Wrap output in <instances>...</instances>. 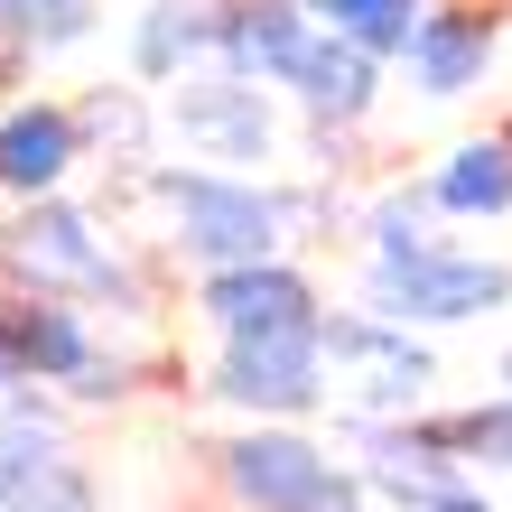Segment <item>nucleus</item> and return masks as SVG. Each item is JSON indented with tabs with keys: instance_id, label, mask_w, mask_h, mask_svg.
<instances>
[{
	"instance_id": "nucleus-5",
	"label": "nucleus",
	"mask_w": 512,
	"mask_h": 512,
	"mask_svg": "<svg viewBox=\"0 0 512 512\" xmlns=\"http://www.w3.org/2000/svg\"><path fill=\"white\" fill-rule=\"evenodd\" d=\"M354 298H364L373 317H391V326H466V317L512 308V261L429 243L410 261H364V289Z\"/></svg>"
},
{
	"instance_id": "nucleus-18",
	"label": "nucleus",
	"mask_w": 512,
	"mask_h": 512,
	"mask_svg": "<svg viewBox=\"0 0 512 512\" xmlns=\"http://www.w3.org/2000/svg\"><path fill=\"white\" fill-rule=\"evenodd\" d=\"M447 215H438V196H429V177L419 187H382L364 215H354V233L373 243V261H410V252H429V243H447L438 233Z\"/></svg>"
},
{
	"instance_id": "nucleus-24",
	"label": "nucleus",
	"mask_w": 512,
	"mask_h": 512,
	"mask_svg": "<svg viewBox=\"0 0 512 512\" xmlns=\"http://www.w3.org/2000/svg\"><path fill=\"white\" fill-rule=\"evenodd\" d=\"M19 382H28V364H19V345H10V326H0V401H10Z\"/></svg>"
},
{
	"instance_id": "nucleus-23",
	"label": "nucleus",
	"mask_w": 512,
	"mask_h": 512,
	"mask_svg": "<svg viewBox=\"0 0 512 512\" xmlns=\"http://www.w3.org/2000/svg\"><path fill=\"white\" fill-rule=\"evenodd\" d=\"M131 391H140V364H131V354H112V345H103L94 364H84V373L66 382V401H75V410H122Z\"/></svg>"
},
{
	"instance_id": "nucleus-27",
	"label": "nucleus",
	"mask_w": 512,
	"mask_h": 512,
	"mask_svg": "<svg viewBox=\"0 0 512 512\" xmlns=\"http://www.w3.org/2000/svg\"><path fill=\"white\" fill-rule=\"evenodd\" d=\"M345 512H382V503H345Z\"/></svg>"
},
{
	"instance_id": "nucleus-16",
	"label": "nucleus",
	"mask_w": 512,
	"mask_h": 512,
	"mask_svg": "<svg viewBox=\"0 0 512 512\" xmlns=\"http://www.w3.org/2000/svg\"><path fill=\"white\" fill-rule=\"evenodd\" d=\"M429 196L447 224H494L512 215V131H475L429 168Z\"/></svg>"
},
{
	"instance_id": "nucleus-14",
	"label": "nucleus",
	"mask_w": 512,
	"mask_h": 512,
	"mask_svg": "<svg viewBox=\"0 0 512 512\" xmlns=\"http://www.w3.org/2000/svg\"><path fill=\"white\" fill-rule=\"evenodd\" d=\"M122 56H131L140 84H159V94L187 84L196 66H215V0H140Z\"/></svg>"
},
{
	"instance_id": "nucleus-26",
	"label": "nucleus",
	"mask_w": 512,
	"mask_h": 512,
	"mask_svg": "<svg viewBox=\"0 0 512 512\" xmlns=\"http://www.w3.org/2000/svg\"><path fill=\"white\" fill-rule=\"evenodd\" d=\"M494 382H503V391H512V345H503V364H494Z\"/></svg>"
},
{
	"instance_id": "nucleus-8",
	"label": "nucleus",
	"mask_w": 512,
	"mask_h": 512,
	"mask_svg": "<svg viewBox=\"0 0 512 512\" xmlns=\"http://www.w3.org/2000/svg\"><path fill=\"white\" fill-rule=\"evenodd\" d=\"M196 317L215 336H298V326L326 317V289H317L308 261L261 252V261H233V270H196Z\"/></svg>"
},
{
	"instance_id": "nucleus-10",
	"label": "nucleus",
	"mask_w": 512,
	"mask_h": 512,
	"mask_svg": "<svg viewBox=\"0 0 512 512\" xmlns=\"http://www.w3.org/2000/svg\"><path fill=\"white\" fill-rule=\"evenodd\" d=\"M382 75H391V56H373L364 38H345V28H317V38L298 47V66L280 75V94L298 103V122L364 131L373 103H382Z\"/></svg>"
},
{
	"instance_id": "nucleus-20",
	"label": "nucleus",
	"mask_w": 512,
	"mask_h": 512,
	"mask_svg": "<svg viewBox=\"0 0 512 512\" xmlns=\"http://www.w3.org/2000/svg\"><path fill=\"white\" fill-rule=\"evenodd\" d=\"M317 28H345V38H364L373 56H391L401 66L410 38H419V19H429V0H308Z\"/></svg>"
},
{
	"instance_id": "nucleus-25",
	"label": "nucleus",
	"mask_w": 512,
	"mask_h": 512,
	"mask_svg": "<svg viewBox=\"0 0 512 512\" xmlns=\"http://www.w3.org/2000/svg\"><path fill=\"white\" fill-rule=\"evenodd\" d=\"M429 512H494V503H485V485H457V494H438Z\"/></svg>"
},
{
	"instance_id": "nucleus-28",
	"label": "nucleus",
	"mask_w": 512,
	"mask_h": 512,
	"mask_svg": "<svg viewBox=\"0 0 512 512\" xmlns=\"http://www.w3.org/2000/svg\"><path fill=\"white\" fill-rule=\"evenodd\" d=\"M503 131H512V122H503Z\"/></svg>"
},
{
	"instance_id": "nucleus-13",
	"label": "nucleus",
	"mask_w": 512,
	"mask_h": 512,
	"mask_svg": "<svg viewBox=\"0 0 512 512\" xmlns=\"http://www.w3.org/2000/svg\"><path fill=\"white\" fill-rule=\"evenodd\" d=\"M308 38H317L308 0H215V66L252 75V84H280Z\"/></svg>"
},
{
	"instance_id": "nucleus-7",
	"label": "nucleus",
	"mask_w": 512,
	"mask_h": 512,
	"mask_svg": "<svg viewBox=\"0 0 512 512\" xmlns=\"http://www.w3.org/2000/svg\"><path fill=\"white\" fill-rule=\"evenodd\" d=\"M168 131L215 168H261L280 159V112H270V84L233 75V66H196L187 84H168Z\"/></svg>"
},
{
	"instance_id": "nucleus-17",
	"label": "nucleus",
	"mask_w": 512,
	"mask_h": 512,
	"mask_svg": "<svg viewBox=\"0 0 512 512\" xmlns=\"http://www.w3.org/2000/svg\"><path fill=\"white\" fill-rule=\"evenodd\" d=\"M159 84H84L75 94V122H84V140H94V159L103 168H149L159 159V131H168V112L149 103Z\"/></svg>"
},
{
	"instance_id": "nucleus-22",
	"label": "nucleus",
	"mask_w": 512,
	"mask_h": 512,
	"mask_svg": "<svg viewBox=\"0 0 512 512\" xmlns=\"http://www.w3.org/2000/svg\"><path fill=\"white\" fill-rule=\"evenodd\" d=\"M438 419V438L457 447L466 466H503L512 475V391H494V401H475V410H429Z\"/></svg>"
},
{
	"instance_id": "nucleus-4",
	"label": "nucleus",
	"mask_w": 512,
	"mask_h": 512,
	"mask_svg": "<svg viewBox=\"0 0 512 512\" xmlns=\"http://www.w3.org/2000/svg\"><path fill=\"white\" fill-rule=\"evenodd\" d=\"M196 391L233 419H317L336 401V364H326L317 326H298V336H215V364H205Z\"/></svg>"
},
{
	"instance_id": "nucleus-2",
	"label": "nucleus",
	"mask_w": 512,
	"mask_h": 512,
	"mask_svg": "<svg viewBox=\"0 0 512 512\" xmlns=\"http://www.w3.org/2000/svg\"><path fill=\"white\" fill-rule=\"evenodd\" d=\"M205 485L224 494V512H345L373 503L354 457H336L308 419H243L205 447Z\"/></svg>"
},
{
	"instance_id": "nucleus-3",
	"label": "nucleus",
	"mask_w": 512,
	"mask_h": 512,
	"mask_svg": "<svg viewBox=\"0 0 512 512\" xmlns=\"http://www.w3.org/2000/svg\"><path fill=\"white\" fill-rule=\"evenodd\" d=\"M140 196L159 205L168 224V252L187 270H233V261H261V252H289V215H280V187H261L243 168H140Z\"/></svg>"
},
{
	"instance_id": "nucleus-9",
	"label": "nucleus",
	"mask_w": 512,
	"mask_h": 512,
	"mask_svg": "<svg viewBox=\"0 0 512 512\" xmlns=\"http://www.w3.org/2000/svg\"><path fill=\"white\" fill-rule=\"evenodd\" d=\"M503 10H512V0H429V19H419V38H410V56H401V75H410L429 103L475 94V84L494 75Z\"/></svg>"
},
{
	"instance_id": "nucleus-15",
	"label": "nucleus",
	"mask_w": 512,
	"mask_h": 512,
	"mask_svg": "<svg viewBox=\"0 0 512 512\" xmlns=\"http://www.w3.org/2000/svg\"><path fill=\"white\" fill-rule=\"evenodd\" d=\"M345 382V410H373V419H419L429 410V382H438V354L410 336V326H382V336L336 373Z\"/></svg>"
},
{
	"instance_id": "nucleus-19",
	"label": "nucleus",
	"mask_w": 512,
	"mask_h": 512,
	"mask_svg": "<svg viewBox=\"0 0 512 512\" xmlns=\"http://www.w3.org/2000/svg\"><path fill=\"white\" fill-rule=\"evenodd\" d=\"M103 28V0H0V47L10 56H66L75 38H94Z\"/></svg>"
},
{
	"instance_id": "nucleus-21",
	"label": "nucleus",
	"mask_w": 512,
	"mask_h": 512,
	"mask_svg": "<svg viewBox=\"0 0 512 512\" xmlns=\"http://www.w3.org/2000/svg\"><path fill=\"white\" fill-rule=\"evenodd\" d=\"M0 512H103V485L75 447H56L47 466H28L19 485H0Z\"/></svg>"
},
{
	"instance_id": "nucleus-1",
	"label": "nucleus",
	"mask_w": 512,
	"mask_h": 512,
	"mask_svg": "<svg viewBox=\"0 0 512 512\" xmlns=\"http://www.w3.org/2000/svg\"><path fill=\"white\" fill-rule=\"evenodd\" d=\"M0 289H56V298L122 308L131 326H149L140 270L103 233V215H94V205H75V196H28L19 215H0Z\"/></svg>"
},
{
	"instance_id": "nucleus-12",
	"label": "nucleus",
	"mask_w": 512,
	"mask_h": 512,
	"mask_svg": "<svg viewBox=\"0 0 512 512\" xmlns=\"http://www.w3.org/2000/svg\"><path fill=\"white\" fill-rule=\"evenodd\" d=\"M0 326H10L28 382H47V391H66V382L103 354L94 308H84V298H56V289H0Z\"/></svg>"
},
{
	"instance_id": "nucleus-11",
	"label": "nucleus",
	"mask_w": 512,
	"mask_h": 512,
	"mask_svg": "<svg viewBox=\"0 0 512 512\" xmlns=\"http://www.w3.org/2000/svg\"><path fill=\"white\" fill-rule=\"evenodd\" d=\"M94 159V140H84L75 122V103H56V94H28L0 112V196L28 205V196H66V177Z\"/></svg>"
},
{
	"instance_id": "nucleus-6",
	"label": "nucleus",
	"mask_w": 512,
	"mask_h": 512,
	"mask_svg": "<svg viewBox=\"0 0 512 512\" xmlns=\"http://www.w3.org/2000/svg\"><path fill=\"white\" fill-rule=\"evenodd\" d=\"M336 447L354 457V475H364V494L382 512H429L438 494H457L475 485L466 457L438 438V419L419 410V419H373V410H345L336 419Z\"/></svg>"
}]
</instances>
